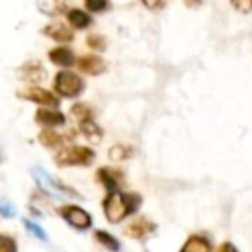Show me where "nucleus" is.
Wrapping results in <instances>:
<instances>
[{
	"mask_svg": "<svg viewBox=\"0 0 252 252\" xmlns=\"http://www.w3.org/2000/svg\"><path fill=\"white\" fill-rule=\"evenodd\" d=\"M218 252H239V251L233 247V244L225 242V244H221V246L218 247Z\"/></svg>",
	"mask_w": 252,
	"mask_h": 252,
	"instance_id": "nucleus-28",
	"label": "nucleus"
},
{
	"mask_svg": "<svg viewBox=\"0 0 252 252\" xmlns=\"http://www.w3.org/2000/svg\"><path fill=\"white\" fill-rule=\"evenodd\" d=\"M31 175L36 180L38 186L47 190L48 194H52L53 197H79V194L76 190L70 189L69 186H63L60 180L50 177L43 168H36L34 166V168H31Z\"/></svg>",
	"mask_w": 252,
	"mask_h": 252,
	"instance_id": "nucleus-2",
	"label": "nucleus"
},
{
	"mask_svg": "<svg viewBox=\"0 0 252 252\" xmlns=\"http://www.w3.org/2000/svg\"><path fill=\"white\" fill-rule=\"evenodd\" d=\"M0 215H2L3 218H14V216H16V208H14L9 201L2 199L0 201Z\"/></svg>",
	"mask_w": 252,
	"mask_h": 252,
	"instance_id": "nucleus-25",
	"label": "nucleus"
},
{
	"mask_svg": "<svg viewBox=\"0 0 252 252\" xmlns=\"http://www.w3.org/2000/svg\"><path fill=\"white\" fill-rule=\"evenodd\" d=\"M110 158L115 159V161H120V159H126L127 156L130 155V150L126 146H122V144H117V146H113L112 150H110Z\"/></svg>",
	"mask_w": 252,
	"mask_h": 252,
	"instance_id": "nucleus-23",
	"label": "nucleus"
},
{
	"mask_svg": "<svg viewBox=\"0 0 252 252\" xmlns=\"http://www.w3.org/2000/svg\"><path fill=\"white\" fill-rule=\"evenodd\" d=\"M98 179H100L110 189V192H112V190H117V187H119L120 180H122V172L113 170V168H100L98 170Z\"/></svg>",
	"mask_w": 252,
	"mask_h": 252,
	"instance_id": "nucleus-15",
	"label": "nucleus"
},
{
	"mask_svg": "<svg viewBox=\"0 0 252 252\" xmlns=\"http://www.w3.org/2000/svg\"><path fill=\"white\" fill-rule=\"evenodd\" d=\"M34 120L41 126L47 127H59L65 124V115L59 110H52V108H40L34 113Z\"/></svg>",
	"mask_w": 252,
	"mask_h": 252,
	"instance_id": "nucleus-10",
	"label": "nucleus"
},
{
	"mask_svg": "<svg viewBox=\"0 0 252 252\" xmlns=\"http://www.w3.org/2000/svg\"><path fill=\"white\" fill-rule=\"evenodd\" d=\"M141 206V197L137 194H122L119 190H112L103 202L105 216L110 223H120L124 218L137 211Z\"/></svg>",
	"mask_w": 252,
	"mask_h": 252,
	"instance_id": "nucleus-1",
	"label": "nucleus"
},
{
	"mask_svg": "<svg viewBox=\"0 0 252 252\" xmlns=\"http://www.w3.org/2000/svg\"><path fill=\"white\" fill-rule=\"evenodd\" d=\"M94 237H96L98 242H100L103 247H106L108 251H112V252L120 251V242L113 235H110V233L103 232V230H98V232H94Z\"/></svg>",
	"mask_w": 252,
	"mask_h": 252,
	"instance_id": "nucleus-17",
	"label": "nucleus"
},
{
	"mask_svg": "<svg viewBox=\"0 0 252 252\" xmlns=\"http://www.w3.org/2000/svg\"><path fill=\"white\" fill-rule=\"evenodd\" d=\"M88 47L93 48V50H98V52H103L106 48V40L101 36V34H90L86 40Z\"/></svg>",
	"mask_w": 252,
	"mask_h": 252,
	"instance_id": "nucleus-21",
	"label": "nucleus"
},
{
	"mask_svg": "<svg viewBox=\"0 0 252 252\" xmlns=\"http://www.w3.org/2000/svg\"><path fill=\"white\" fill-rule=\"evenodd\" d=\"M72 115L76 117L77 120L81 122H86V120H93V110L86 105V103H79V105L72 106Z\"/></svg>",
	"mask_w": 252,
	"mask_h": 252,
	"instance_id": "nucleus-19",
	"label": "nucleus"
},
{
	"mask_svg": "<svg viewBox=\"0 0 252 252\" xmlns=\"http://www.w3.org/2000/svg\"><path fill=\"white\" fill-rule=\"evenodd\" d=\"M232 7L242 14H249L252 10V0H230Z\"/></svg>",
	"mask_w": 252,
	"mask_h": 252,
	"instance_id": "nucleus-24",
	"label": "nucleus"
},
{
	"mask_svg": "<svg viewBox=\"0 0 252 252\" xmlns=\"http://www.w3.org/2000/svg\"><path fill=\"white\" fill-rule=\"evenodd\" d=\"M155 223H151L150 220L146 218H137L136 221H132L129 226L126 228V235L130 237V239H136V240H143L146 239L150 233L155 232Z\"/></svg>",
	"mask_w": 252,
	"mask_h": 252,
	"instance_id": "nucleus-9",
	"label": "nucleus"
},
{
	"mask_svg": "<svg viewBox=\"0 0 252 252\" xmlns=\"http://www.w3.org/2000/svg\"><path fill=\"white\" fill-rule=\"evenodd\" d=\"M144 7H148L150 10H159L165 7V2L163 0H141Z\"/></svg>",
	"mask_w": 252,
	"mask_h": 252,
	"instance_id": "nucleus-27",
	"label": "nucleus"
},
{
	"mask_svg": "<svg viewBox=\"0 0 252 252\" xmlns=\"http://www.w3.org/2000/svg\"><path fill=\"white\" fill-rule=\"evenodd\" d=\"M67 21H69L70 26L76 28V30H86V28H90L91 23H93L91 16H88V14L81 9H70L69 12H67Z\"/></svg>",
	"mask_w": 252,
	"mask_h": 252,
	"instance_id": "nucleus-13",
	"label": "nucleus"
},
{
	"mask_svg": "<svg viewBox=\"0 0 252 252\" xmlns=\"http://www.w3.org/2000/svg\"><path fill=\"white\" fill-rule=\"evenodd\" d=\"M0 252H17L16 242L5 235H0Z\"/></svg>",
	"mask_w": 252,
	"mask_h": 252,
	"instance_id": "nucleus-26",
	"label": "nucleus"
},
{
	"mask_svg": "<svg viewBox=\"0 0 252 252\" xmlns=\"http://www.w3.org/2000/svg\"><path fill=\"white\" fill-rule=\"evenodd\" d=\"M17 76L26 83H41L47 77V70L40 62H26L23 67H19Z\"/></svg>",
	"mask_w": 252,
	"mask_h": 252,
	"instance_id": "nucleus-8",
	"label": "nucleus"
},
{
	"mask_svg": "<svg viewBox=\"0 0 252 252\" xmlns=\"http://www.w3.org/2000/svg\"><path fill=\"white\" fill-rule=\"evenodd\" d=\"M55 91L63 98H77L84 91V81L70 70H60L55 76Z\"/></svg>",
	"mask_w": 252,
	"mask_h": 252,
	"instance_id": "nucleus-3",
	"label": "nucleus"
},
{
	"mask_svg": "<svg viewBox=\"0 0 252 252\" xmlns=\"http://www.w3.org/2000/svg\"><path fill=\"white\" fill-rule=\"evenodd\" d=\"M184 2H186L187 7H197V5H201L202 0H184Z\"/></svg>",
	"mask_w": 252,
	"mask_h": 252,
	"instance_id": "nucleus-29",
	"label": "nucleus"
},
{
	"mask_svg": "<svg viewBox=\"0 0 252 252\" xmlns=\"http://www.w3.org/2000/svg\"><path fill=\"white\" fill-rule=\"evenodd\" d=\"M94 159V151L86 146H70L65 148L55 156L59 166H74V165H90Z\"/></svg>",
	"mask_w": 252,
	"mask_h": 252,
	"instance_id": "nucleus-4",
	"label": "nucleus"
},
{
	"mask_svg": "<svg viewBox=\"0 0 252 252\" xmlns=\"http://www.w3.org/2000/svg\"><path fill=\"white\" fill-rule=\"evenodd\" d=\"M43 33L47 34L48 38H52V40L59 41V43H69V41L74 40L72 30H69V28H67L65 24H62V23L48 24V26L43 30Z\"/></svg>",
	"mask_w": 252,
	"mask_h": 252,
	"instance_id": "nucleus-11",
	"label": "nucleus"
},
{
	"mask_svg": "<svg viewBox=\"0 0 252 252\" xmlns=\"http://www.w3.org/2000/svg\"><path fill=\"white\" fill-rule=\"evenodd\" d=\"M24 226H26L28 232H30L33 237H36V239L43 240V242H48V235L45 233V230L41 228V226L38 225V223L31 221V220H24Z\"/></svg>",
	"mask_w": 252,
	"mask_h": 252,
	"instance_id": "nucleus-20",
	"label": "nucleus"
},
{
	"mask_svg": "<svg viewBox=\"0 0 252 252\" xmlns=\"http://www.w3.org/2000/svg\"><path fill=\"white\" fill-rule=\"evenodd\" d=\"M81 132L91 141V143H100L103 132L101 129L93 122V120H86V122H81Z\"/></svg>",
	"mask_w": 252,
	"mask_h": 252,
	"instance_id": "nucleus-16",
	"label": "nucleus"
},
{
	"mask_svg": "<svg viewBox=\"0 0 252 252\" xmlns=\"http://www.w3.org/2000/svg\"><path fill=\"white\" fill-rule=\"evenodd\" d=\"M77 69L88 76H100L106 70V63L98 55H83L77 60Z\"/></svg>",
	"mask_w": 252,
	"mask_h": 252,
	"instance_id": "nucleus-7",
	"label": "nucleus"
},
{
	"mask_svg": "<svg viewBox=\"0 0 252 252\" xmlns=\"http://www.w3.org/2000/svg\"><path fill=\"white\" fill-rule=\"evenodd\" d=\"M60 215H62V218L65 220L69 225H72L74 228H79V230L90 228L91 223H93L90 213L84 211L79 206H70V204L63 206V208H60Z\"/></svg>",
	"mask_w": 252,
	"mask_h": 252,
	"instance_id": "nucleus-5",
	"label": "nucleus"
},
{
	"mask_svg": "<svg viewBox=\"0 0 252 252\" xmlns=\"http://www.w3.org/2000/svg\"><path fill=\"white\" fill-rule=\"evenodd\" d=\"M84 5L90 12L98 14L108 9V0H84Z\"/></svg>",
	"mask_w": 252,
	"mask_h": 252,
	"instance_id": "nucleus-22",
	"label": "nucleus"
},
{
	"mask_svg": "<svg viewBox=\"0 0 252 252\" xmlns=\"http://www.w3.org/2000/svg\"><path fill=\"white\" fill-rule=\"evenodd\" d=\"M17 96H21L23 100H30L38 105H48V106H59V100L55 98V94L50 93L48 90L38 86H31L24 91H19Z\"/></svg>",
	"mask_w": 252,
	"mask_h": 252,
	"instance_id": "nucleus-6",
	"label": "nucleus"
},
{
	"mask_svg": "<svg viewBox=\"0 0 252 252\" xmlns=\"http://www.w3.org/2000/svg\"><path fill=\"white\" fill-rule=\"evenodd\" d=\"M48 59H50L55 65H60V67H70L74 62H76L74 53L65 47H59V48L50 50L48 52Z\"/></svg>",
	"mask_w": 252,
	"mask_h": 252,
	"instance_id": "nucleus-12",
	"label": "nucleus"
},
{
	"mask_svg": "<svg viewBox=\"0 0 252 252\" xmlns=\"http://www.w3.org/2000/svg\"><path fill=\"white\" fill-rule=\"evenodd\" d=\"M180 252H211V242L201 235H192L187 239Z\"/></svg>",
	"mask_w": 252,
	"mask_h": 252,
	"instance_id": "nucleus-14",
	"label": "nucleus"
},
{
	"mask_svg": "<svg viewBox=\"0 0 252 252\" xmlns=\"http://www.w3.org/2000/svg\"><path fill=\"white\" fill-rule=\"evenodd\" d=\"M40 143L47 148H59V146H62L63 137L60 136V134L53 132V130H41Z\"/></svg>",
	"mask_w": 252,
	"mask_h": 252,
	"instance_id": "nucleus-18",
	"label": "nucleus"
},
{
	"mask_svg": "<svg viewBox=\"0 0 252 252\" xmlns=\"http://www.w3.org/2000/svg\"><path fill=\"white\" fill-rule=\"evenodd\" d=\"M3 161V156H2V153H0V163H2Z\"/></svg>",
	"mask_w": 252,
	"mask_h": 252,
	"instance_id": "nucleus-30",
	"label": "nucleus"
}]
</instances>
